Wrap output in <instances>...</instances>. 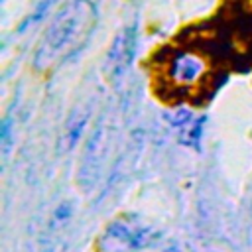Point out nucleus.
Wrapping results in <instances>:
<instances>
[{"mask_svg":"<svg viewBox=\"0 0 252 252\" xmlns=\"http://www.w3.org/2000/svg\"><path fill=\"white\" fill-rule=\"evenodd\" d=\"M165 120L171 128L177 130L179 134V140L183 144H197L199 136H201V124H203V118H195L191 110L187 108H175L173 112H167L165 114Z\"/></svg>","mask_w":252,"mask_h":252,"instance_id":"6","label":"nucleus"},{"mask_svg":"<svg viewBox=\"0 0 252 252\" xmlns=\"http://www.w3.org/2000/svg\"><path fill=\"white\" fill-rule=\"evenodd\" d=\"M108 126L106 124H98L94 128V132L91 134L85 154H83V161H81V171H79V181L85 187H91L100 171V165L104 161L106 150H108Z\"/></svg>","mask_w":252,"mask_h":252,"instance_id":"3","label":"nucleus"},{"mask_svg":"<svg viewBox=\"0 0 252 252\" xmlns=\"http://www.w3.org/2000/svg\"><path fill=\"white\" fill-rule=\"evenodd\" d=\"M87 120H89V108L87 106L77 108L69 116V120L65 124V130H63V136H61V148L63 150H71L77 144V140H79V136H81Z\"/></svg>","mask_w":252,"mask_h":252,"instance_id":"7","label":"nucleus"},{"mask_svg":"<svg viewBox=\"0 0 252 252\" xmlns=\"http://www.w3.org/2000/svg\"><path fill=\"white\" fill-rule=\"evenodd\" d=\"M134 55V32L132 30H124L120 32V35L114 39L110 53H108V73L112 77H120L126 67L130 65Z\"/></svg>","mask_w":252,"mask_h":252,"instance_id":"4","label":"nucleus"},{"mask_svg":"<svg viewBox=\"0 0 252 252\" xmlns=\"http://www.w3.org/2000/svg\"><path fill=\"white\" fill-rule=\"evenodd\" d=\"M156 238V232L140 220L116 219L112 220L98 240L100 252H134L148 246Z\"/></svg>","mask_w":252,"mask_h":252,"instance_id":"2","label":"nucleus"},{"mask_svg":"<svg viewBox=\"0 0 252 252\" xmlns=\"http://www.w3.org/2000/svg\"><path fill=\"white\" fill-rule=\"evenodd\" d=\"M205 73V61L195 53H179L171 61L169 75L177 85H193Z\"/></svg>","mask_w":252,"mask_h":252,"instance_id":"5","label":"nucleus"},{"mask_svg":"<svg viewBox=\"0 0 252 252\" xmlns=\"http://www.w3.org/2000/svg\"><path fill=\"white\" fill-rule=\"evenodd\" d=\"M94 22V8L89 0L69 2L51 22L39 47L35 51L33 63L37 69H49L65 61L75 53L91 33Z\"/></svg>","mask_w":252,"mask_h":252,"instance_id":"1","label":"nucleus"}]
</instances>
